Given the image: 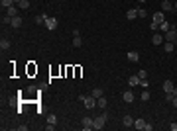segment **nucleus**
<instances>
[{
  "label": "nucleus",
  "instance_id": "473e14b6",
  "mask_svg": "<svg viewBox=\"0 0 177 131\" xmlns=\"http://www.w3.org/2000/svg\"><path fill=\"white\" fill-rule=\"evenodd\" d=\"M55 129V125H53V123H47V125H45V131H53Z\"/></svg>",
  "mask_w": 177,
  "mask_h": 131
},
{
  "label": "nucleus",
  "instance_id": "6ab92c4d",
  "mask_svg": "<svg viewBox=\"0 0 177 131\" xmlns=\"http://www.w3.org/2000/svg\"><path fill=\"white\" fill-rule=\"evenodd\" d=\"M10 26H12V28H20V26H22V18H20V16H14Z\"/></svg>",
  "mask_w": 177,
  "mask_h": 131
},
{
  "label": "nucleus",
  "instance_id": "2eb2a0df",
  "mask_svg": "<svg viewBox=\"0 0 177 131\" xmlns=\"http://www.w3.org/2000/svg\"><path fill=\"white\" fill-rule=\"evenodd\" d=\"M97 106H99V108H106V106H108V100L104 98V96H100V98H97Z\"/></svg>",
  "mask_w": 177,
  "mask_h": 131
},
{
  "label": "nucleus",
  "instance_id": "1a4fd4ad",
  "mask_svg": "<svg viewBox=\"0 0 177 131\" xmlns=\"http://www.w3.org/2000/svg\"><path fill=\"white\" fill-rule=\"evenodd\" d=\"M161 10L163 12H171L173 10V4H171L169 0H161Z\"/></svg>",
  "mask_w": 177,
  "mask_h": 131
},
{
  "label": "nucleus",
  "instance_id": "ddd939ff",
  "mask_svg": "<svg viewBox=\"0 0 177 131\" xmlns=\"http://www.w3.org/2000/svg\"><path fill=\"white\" fill-rule=\"evenodd\" d=\"M173 88H175L173 80H165V82H163V92H171Z\"/></svg>",
  "mask_w": 177,
  "mask_h": 131
},
{
  "label": "nucleus",
  "instance_id": "39448f33",
  "mask_svg": "<svg viewBox=\"0 0 177 131\" xmlns=\"http://www.w3.org/2000/svg\"><path fill=\"white\" fill-rule=\"evenodd\" d=\"M122 125L124 127H134V118L132 116H124L122 118Z\"/></svg>",
  "mask_w": 177,
  "mask_h": 131
},
{
  "label": "nucleus",
  "instance_id": "72a5a7b5",
  "mask_svg": "<svg viewBox=\"0 0 177 131\" xmlns=\"http://www.w3.org/2000/svg\"><path fill=\"white\" fill-rule=\"evenodd\" d=\"M138 18H146V10L140 8V10H138Z\"/></svg>",
  "mask_w": 177,
  "mask_h": 131
},
{
  "label": "nucleus",
  "instance_id": "2f4dec72",
  "mask_svg": "<svg viewBox=\"0 0 177 131\" xmlns=\"http://www.w3.org/2000/svg\"><path fill=\"white\" fill-rule=\"evenodd\" d=\"M138 77L140 78H148V73H146V71H138Z\"/></svg>",
  "mask_w": 177,
  "mask_h": 131
},
{
  "label": "nucleus",
  "instance_id": "0eeeda50",
  "mask_svg": "<svg viewBox=\"0 0 177 131\" xmlns=\"http://www.w3.org/2000/svg\"><path fill=\"white\" fill-rule=\"evenodd\" d=\"M128 61L138 63V61H140V53H138V51H128Z\"/></svg>",
  "mask_w": 177,
  "mask_h": 131
},
{
  "label": "nucleus",
  "instance_id": "9b49d317",
  "mask_svg": "<svg viewBox=\"0 0 177 131\" xmlns=\"http://www.w3.org/2000/svg\"><path fill=\"white\" fill-rule=\"evenodd\" d=\"M49 16L47 14H39V16H35V24L37 26H45V20H47Z\"/></svg>",
  "mask_w": 177,
  "mask_h": 131
},
{
  "label": "nucleus",
  "instance_id": "b1692460",
  "mask_svg": "<svg viewBox=\"0 0 177 131\" xmlns=\"http://www.w3.org/2000/svg\"><path fill=\"white\" fill-rule=\"evenodd\" d=\"M0 49H2V51L10 49V41H8V39H2V41H0Z\"/></svg>",
  "mask_w": 177,
  "mask_h": 131
},
{
  "label": "nucleus",
  "instance_id": "dca6fc26",
  "mask_svg": "<svg viewBox=\"0 0 177 131\" xmlns=\"http://www.w3.org/2000/svg\"><path fill=\"white\" fill-rule=\"evenodd\" d=\"M126 18H128V20H136V18H138V10H136V8H130L128 14H126Z\"/></svg>",
  "mask_w": 177,
  "mask_h": 131
},
{
  "label": "nucleus",
  "instance_id": "7c9ffc66",
  "mask_svg": "<svg viewBox=\"0 0 177 131\" xmlns=\"http://www.w3.org/2000/svg\"><path fill=\"white\" fill-rule=\"evenodd\" d=\"M150 30H152V32H155V30H159V24L152 22V24H150Z\"/></svg>",
  "mask_w": 177,
  "mask_h": 131
},
{
  "label": "nucleus",
  "instance_id": "6e6552de",
  "mask_svg": "<svg viewBox=\"0 0 177 131\" xmlns=\"http://www.w3.org/2000/svg\"><path fill=\"white\" fill-rule=\"evenodd\" d=\"M93 123H95L93 118H83V129H93Z\"/></svg>",
  "mask_w": 177,
  "mask_h": 131
},
{
  "label": "nucleus",
  "instance_id": "a211bd4d",
  "mask_svg": "<svg viewBox=\"0 0 177 131\" xmlns=\"http://www.w3.org/2000/svg\"><path fill=\"white\" fill-rule=\"evenodd\" d=\"M16 4H18L22 10H28V8H30V0H16Z\"/></svg>",
  "mask_w": 177,
  "mask_h": 131
},
{
  "label": "nucleus",
  "instance_id": "c9c22d12",
  "mask_svg": "<svg viewBox=\"0 0 177 131\" xmlns=\"http://www.w3.org/2000/svg\"><path fill=\"white\" fill-rule=\"evenodd\" d=\"M171 104H173V108H177V96H175L173 100H171Z\"/></svg>",
  "mask_w": 177,
  "mask_h": 131
},
{
  "label": "nucleus",
  "instance_id": "cd10ccee",
  "mask_svg": "<svg viewBox=\"0 0 177 131\" xmlns=\"http://www.w3.org/2000/svg\"><path fill=\"white\" fill-rule=\"evenodd\" d=\"M2 24H4V26H8V24H12V16H8V14H6V16L2 18Z\"/></svg>",
  "mask_w": 177,
  "mask_h": 131
},
{
  "label": "nucleus",
  "instance_id": "bb28decb",
  "mask_svg": "<svg viewBox=\"0 0 177 131\" xmlns=\"http://www.w3.org/2000/svg\"><path fill=\"white\" fill-rule=\"evenodd\" d=\"M140 98H142V102H148V100H150V92H148V88H144V92H142Z\"/></svg>",
  "mask_w": 177,
  "mask_h": 131
},
{
  "label": "nucleus",
  "instance_id": "f03ea898",
  "mask_svg": "<svg viewBox=\"0 0 177 131\" xmlns=\"http://www.w3.org/2000/svg\"><path fill=\"white\" fill-rule=\"evenodd\" d=\"M79 100L85 104V108H87V110H93L95 106H97V98H95L93 94H91V96H85V94H81V96H79Z\"/></svg>",
  "mask_w": 177,
  "mask_h": 131
},
{
  "label": "nucleus",
  "instance_id": "c85d7f7f",
  "mask_svg": "<svg viewBox=\"0 0 177 131\" xmlns=\"http://www.w3.org/2000/svg\"><path fill=\"white\" fill-rule=\"evenodd\" d=\"M47 123H53V125H55V123H57V116H53V114H51V116L47 118Z\"/></svg>",
  "mask_w": 177,
  "mask_h": 131
},
{
  "label": "nucleus",
  "instance_id": "412c9836",
  "mask_svg": "<svg viewBox=\"0 0 177 131\" xmlns=\"http://www.w3.org/2000/svg\"><path fill=\"white\" fill-rule=\"evenodd\" d=\"M6 14L14 18V16H18V8H16V6H10V8H6Z\"/></svg>",
  "mask_w": 177,
  "mask_h": 131
},
{
  "label": "nucleus",
  "instance_id": "a878e982",
  "mask_svg": "<svg viewBox=\"0 0 177 131\" xmlns=\"http://www.w3.org/2000/svg\"><path fill=\"white\" fill-rule=\"evenodd\" d=\"M159 30H161V32H169V30H171V26H169L167 22H161V24H159Z\"/></svg>",
  "mask_w": 177,
  "mask_h": 131
},
{
  "label": "nucleus",
  "instance_id": "393cba45",
  "mask_svg": "<svg viewBox=\"0 0 177 131\" xmlns=\"http://www.w3.org/2000/svg\"><path fill=\"white\" fill-rule=\"evenodd\" d=\"M91 94H93V96H95V98H100V96H102V94H104V92H102V88H95V90H93V92H91Z\"/></svg>",
  "mask_w": 177,
  "mask_h": 131
},
{
  "label": "nucleus",
  "instance_id": "20e7f679",
  "mask_svg": "<svg viewBox=\"0 0 177 131\" xmlns=\"http://www.w3.org/2000/svg\"><path fill=\"white\" fill-rule=\"evenodd\" d=\"M175 39H177V30H175V28H171L169 32H165V41L175 43Z\"/></svg>",
  "mask_w": 177,
  "mask_h": 131
},
{
  "label": "nucleus",
  "instance_id": "f8f14e48",
  "mask_svg": "<svg viewBox=\"0 0 177 131\" xmlns=\"http://www.w3.org/2000/svg\"><path fill=\"white\" fill-rule=\"evenodd\" d=\"M152 18H154V22H155V24H161V22H165V16H163L161 12H155V14L152 16Z\"/></svg>",
  "mask_w": 177,
  "mask_h": 131
},
{
  "label": "nucleus",
  "instance_id": "f704fd0d",
  "mask_svg": "<svg viewBox=\"0 0 177 131\" xmlns=\"http://www.w3.org/2000/svg\"><path fill=\"white\" fill-rule=\"evenodd\" d=\"M169 129H171V131H177V123H171V125H169Z\"/></svg>",
  "mask_w": 177,
  "mask_h": 131
},
{
  "label": "nucleus",
  "instance_id": "9d476101",
  "mask_svg": "<svg viewBox=\"0 0 177 131\" xmlns=\"http://www.w3.org/2000/svg\"><path fill=\"white\" fill-rule=\"evenodd\" d=\"M163 39H165V37H161L159 33H154V35H152V43H154V45H161V43H163Z\"/></svg>",
  "mask_w": 177,
  "mask_h": 131
},
{
  "label": "nucleus",
  "instance_id": "4c0bfd02",
  "mask_svg": "<svg viewBox=\"0 0 177 131\" xmlns=\"http://www.w3.org/2000/svg\"><path fill=\"white\" fill-rule=\"evenodd\" d=\"M138 2H146V0H138Z\"/></svg>",
  "mask_w": 177,
  "mask_h": 131
},
{
  "label": "nucleus",
  "instance_id": "423d86ee",
  "mask_svg": "<svg viewBox=\"0 0 177 131\" xmlns=\"http://www.w3.org/2000/svg\"><path fill=\"white\" fill-rule=\"evenodd\" d=\"M134 127H136V129H140V131H144L146 129V120H142V118L134 120Z\"/></svg>",
  "mask_w": 177,
  "mask_h": 131
},
{
  "label": "nucleus",
  "instance_id": "7ed1b4c3",
  "mask_svg": "<svg viewBox=\"0 0 177 131\" xmlns=\"http://www.w3.org/2000/svg\"><path fill=\"white\" fill-rule=\"evenodd\" d=\"M57 26H59V22H57V18H47V20H45V28H47L49 32H53V30H57Z\"/></svg>",
  "mask_w": 177,
  "mask_h": 131
},
{
  "label": "nucleus",
  "instance_id": "4be33fe9",
  "mask_svg": "<svg viewBox=\"0 0 177 131\" xmlns=\"http://www.w3.org/2000/svg\"><path fill=\"white\" fill-rule=\"evenodd\" d=\"M14 2H16V0H0L2 8H10V6H14Z\"/></svg>",
  "mask_w": 177,
  "mask_h": 131
},
{
  "label": "nucleus",
  "instance_id": "4468645a",
  "mask_svg": "<svg viewBox=\"0 0 177 131\" xmlns=\"http://www.w3.org/2000/svg\"><path fill=\"white\" fill-rule=\"evenodd\" d=\"M122 98H124V102H128V104H132V102H134V94H132V92H130V90H128V92H124V94H122Z\"/></svg>",
  "mask_w": 177,
  "mask_h": 131
},
{
  "label": "nucleus",
  "instance_id": "c756f323",
  "mask_svg": "<svg viewBox=\"0 0 177 131\" xmlns=\"http://www.w3.org/2000/svg\"><path fill=\"white\" fill-rule=\"evenodd\" d=\"M173 98H175V94H173V92H165V100H167V102H171Z\"/></svg>",
  "mask_w": 177,
  "mask_h": 131
},
{
  "label": "nucleus",
  "instance_id": "f257e3e1",
  "mask_svg": "<svg viewBox=\"0 0 177 131\" xmlns=\"http://www.w3.org/2000/svg\"><path fill=\"white\" fill-rule=\"evenodd\" d=\"M106 120H108V114H106V112H104V114H100L99 118H95V123H93V129H97V131L104 129V123H106Z\"/></svg>",
  "mask_w": 177,
  "mask_h": 131
},
{
  "label": "nucleus",
  "instance_id": "e433bc0d",
  "mask_svg": "<svg viewBox=\"0 0 177 131\" xmlns=\"http://www.w3.org/2000/svg\"><path fill=\"white\" fill-rule=\"evenodd\" d=\"M173 10H175V12H177V2H175V6H173Z\"/></svg>",
  "mask_w": 177,
  "mask_h": 131
},
{
  "label": "nucleus",
  "instance_id": "f3484780",
  "mask_svg": "<svg viewBox=\"0 0 177 131\" xmlns=\"http://www.w3.org/2000/svg\"><path fill=\"white\" fill-rule=\"evenodd\" d=\"M163 49H165V53H173V49H175V43H171V41H165V43H163Z\"/></svg>",
  "mask_w": 177,
  "mask_h": 131
},
{
  "label": "nucleus",
  "instance_id": "5701e85b",
  "mask_svg": "<svg viewBox=\"0 0 177 131\" xmlns=\"http://www.w3.org/2000/svg\"><path fill=\"white\" fill-rule=\"evenodd\" d=\"M73 47H83V39H81V35L73 37Z\"/></svg>",
  "mask_w": 177,
  "mask_h": 131
},
{
  "label": "nucleus",
  "instance_id": "aec40b11",
  "mask_svg": "<svg viewBox=\"0 0 177 131\" xmlns=\"http://www.w3.org/2000/svg\"><path fill=\"white\" fill-rule=\"evenodd\" d=\"M128 84H130V86H138V84H140V77H138V75H136V77H130L128 78Z\"/></svg>",
  "mask_w": 177,
  "mask_h": 131
}]
</instances>
